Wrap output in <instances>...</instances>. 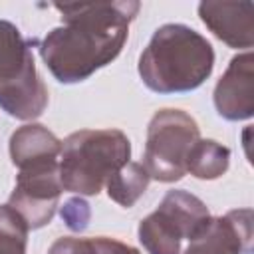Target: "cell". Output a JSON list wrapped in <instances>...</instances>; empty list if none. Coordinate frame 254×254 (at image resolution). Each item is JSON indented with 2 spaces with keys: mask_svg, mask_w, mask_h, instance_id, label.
I'll return each mask as SVG.
<instances>
[{
  "mask_svg": "<svg viewBox=\"0 0 254 254\" xmlns=\"http://www.w3.org/2000/svg\"><path fill=\"white\" fill-rule=\"evenodd\" d=\"M62 218L71 230H83L89 220V204L81 198H69L62 206Z\"/></svg>",
  "mask_w": 254,
  "mask_h": 254,
  "instance_id": "obj_15",
  "label": "cell"
},
{
  "mask_svg": "<svg viewBox=\"0 0 254 254\" xmlns=\"http://www.w3.org/2000/svg\"><path fill=\"white\" fill-rule=\"evenodd\" d=\"M91 248H93V254H139V250H135L133 246L113 238H105V236L91 238Z\"/></svg>",
  "mask_w": 254,
  "mask_h": 254,
  "instance_id": "obj_17",
  "label": "cell"
},
{
  "mask_svg": "<svg viewBox=\"0 0 254 254\" xmlns=\"http://www.w3.org/2000/svg\"><path fill=\"white\" fill-rule=\"evenodd\" d=\"M48 254H93L91 238H75V236H64L58 238Z\"/></svg>",
  "mask_w": 254,
  "mask_h": 254,
  "instance_id": "obj_16",
  "label": "cell"
},
{
  "mask_svg": "<svg viewBox=\"0 0 254 254\" xmlns=\"http://www.w3.org/2000/svg\"><path fill=\"white\" fill-rule=\"evenodd\" d=\"M206 204L187 192L169 190L155 212L139 224V240L149 254H179L183 238H196L208 224Z\"/></svg>",
  "mask_w": 254,
  "mask_h": 254,
  "instance_id": "obj_5",
  "label": "cell"
},
{
  "mask_svg": "<svg viewBox=\"0 0 254 254\" xmlns=\"http://www.w3.org/2000/svg\"><path fill=\"white\" fill-rule=\"evenodd\" d=\"M198 16L204 26L230 48L254 44V4L252 2H200Z\"/></svg>",
  "mask_w": 254,
  "mask_h": 254,
  "instance_id": "obj_10",
  "label": "cell"
},
{
  "mask_svg": "<svg viewBox=\"0 0 254 254\" xmlns=\"http://www.w3.org/2000/svg\"><path fill=\"white\" fill-rule=\"evenodd\" d=\"M131 143L119 129H81L62 143V189L79 194H97L107 179L129 163Z\"/></svg>",
  "mask_w": 254,
  "mask_h": 254,
  "instance_id": "obj_3",
  "label": "cell"
},
{
  "mask_svg": "<svg viewBox=\"0 0 254 254\" xmlns=\"http://www.w3.org/2000/svg\"><path fill=\"white\" fill-rule=\"evenodd\" d=\"M214 65L206 38L185 24H165L155 30L139 58L143 83L157 93H185L204 83Z\"/></svg>",
  "mask_w": 254,
  "mask_h": 254,
  "instance_id": "obj_2",
  "label": "cell"
},
{
  "mask_svg": "<svg viewBox=\"0 0 254 254\" xmlns=\"http://www.w3.org/2000/svg\"><path fill=\"white\" fill-rule=\"evenodd\" d=\"M252 250V210H230L212 218L210 224L190 240L183 254H250Z\"/></svg>",
  "mask_w": 254,
  "mask_h": 254,
  "instance_id": "obj_8",
  "label": "cell"
},
{
  "mask_svg": "<svg viewBox=\"0 0 254 254\" xmlns=\"http://www.w3.org/2000/svg\"><path fill=\"white\" fill-rule=\"evenodd\" d=\"M196 121L181 109H161L147 127L145 169L149 177L161 183H173L185 177L187 157L198 141Z\"/></svg>",
  "mask_w": 254,
  "mask_h": 254,
  "instance_id": "obj_6",
  "label": "cell"
},
{
  "mask_svg": "<svg viewBox=\"0 0 254 254\" xmlns=\"http://www.w3.org/2000/svg\"><path fill=\"white\" fill-rule=\"evenodd\" d=\"M228 161V147L212 139H198L187 157V173L196 179H218L226 173Z\"/></svg>",
  "mask_w": 254,
  "mask_h": 254,
  "instance_id": "obj_12",
  "label": "cell"
},
{
  "mask_svg": "<svg viewBox=\"0 0 254 254\" xmlns=\"http://www.w3.org/2000/svg\"><path fill=\"white\" fill-rule=\"evenodd\" d=\"M149 181H151V177H149L145 165L129 161L127 165H123L119 171H115L107 179L105 189H107V194H109L111 200L129 208L145 192Z\"/></svg>",
  "mask_w": 254,
  "mask_h": 254,
  "instance_id": "obj_13",
  "label": "cell"
},
{
  "mask_svg": "<svg viewBox=\"0 0 254 254\" xmlns=\"http://www.w3.org/2000/svg\"><path fill=\"white\" fill-rule=\"evenodd\" d=\"M28 226L8 204L0 206V254H26Z\"/></svg>",
  "mask_w": 254,
  "mask_h": 254,
  "instance_id": "obj_14",
  "label": "cell"
},
{
  "mask_svg": "<svg viewBox=\"0 0 254 254\" xmlns=\"http://www.w3.org/2000/svg\"><path fill=\"white\" fill-rule=\"evenodd\" d=\"M48 105V89L36 71L30 44L20 30L0 20V107L16 119H34Z\"/></svg>",
  "mask_w": 254,
  "mask_h": 254,
  "instance_id": "obj_4",
  "label": "cell"
},
{
  "mask_svg": "<svg viewBox=\"0 0 254 254\" xmlns=\"http://www.w3.org/2000/svg\"><path fill=\"white\" fill-rule=\"evenodd\" d=\"M58 161L54 163H42L32 165L26 169H20L16 177L14 190L8 198V206L14 208L28 228L36 230L54 218L62 183H60V171Z\"/></svg>",
  "mask_w": 254,
  "mask_h": 254,
  "instance_id": "obj_7",
  "label": "cell"
},
{
  "mask_svg": "<svg viewBox=\"0 0 254 254\" xmlns=\"http://www.w3.org/2000/svg\"><path fill=\"white\" fill-rule=\"evenodd\" d=\"M214 105L218 115L230 121L248 119L254 113V58L244 52L232 58L224 75L214 87Z\"/></svg>",
  "mask_w": 254,
  "mask_h": 254,
  "instance_id": "obj_9",
  "label": "cell"
},
{
  "mask_svg": "<svg viewBox=\"0 0 254 254\" xmlns=\"http://www.w3.org/2000/svg\"><path fill=\"white\" fill-rule=\"evenodd\" d=\"M54 8L62 14L64 26L48 32L38 46L40 56L58 81L75 83L119 56L141 4L79 2Z\"/></svg>",
  "mask_w": 254,
  "mask_h": 254,
  "instance_id": "obj_1",
  "label": "cell"
},
{
  "mask_svg": "<svg viewBox=\"0 0 254 254\" xmlns=\"http://www.w3.org/2000/svg\"><path fill=\"white\" fill-rule=\"evenodd\" d=\"M62 153V141L44 125H24L10 137V157L18 169L54 163Z\"/></svg>",
  "mask_w": 254,
  "mask_h": 254,
  "instance_id": "obj_11",
  "label": "cell"
}]
</instances>
